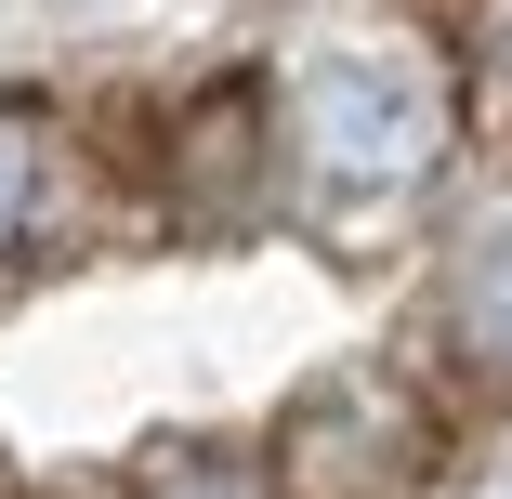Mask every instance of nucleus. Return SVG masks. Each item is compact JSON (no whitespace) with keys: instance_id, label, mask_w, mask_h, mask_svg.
<instances>
[{"instance_id":"f257e3e1","label":"nucleus","mask_w":512,"mask_h":499,"mask_svg":"<svg viewBox=\"0 0 512 499\" xmlns=\"http://www.w3.org/2000/svg\"><path fill=\"white\" fill-rule=\"evenodd\" d=\"M263 106H276V158L316 197H421L460 132V79L421 27H316Z\"/></svg>"},{"instance_id":"423d86ee","label":"nucleus","mask_w":512,"mask_h":499,"mask_svg":"<svg viewBox=\"0 0 512 499\" xmlns=\"http://www.w3.org/2000/svg\"><path fill=\"white\" fill-rule=\"evenodd\" d=\"M132 499H276V486H263L250 460H224V447H184V460H158Z\"/></svg>"},{"instance_id":"7ed1b4c3","label":"nucleus","mask_w":512,"mask_h":499,"mask_svg":"<svg viewBox=\"0 0 512 499\" xmlns=\"http://www.w3.org/2000/svg\"><path fill=\"white\" fill-rule=\"evenodd\" d=\"M263 158H276L263 92H211V106L184 119V145H171V184H184V211H197V224H237L250 197H263Z\"/></svg>"},{"instance_id":"20e7f679","label":"nucleus","mask_w":512,"mask_h":499,"mask_svg":"<svg viewBox=\"0 0 512 499\" xmlns=\"http://www.w3.org/2000/svg\"><path fill=\"white\" fill-rule=\"evenodd\" d=\"M447 355L512 368V197H486L460 224V250H447Z\"/></svg>"},{"instance_id":"39448f33","label":"nucleus","mask_w":512,"mask_h":499,"mask_svg":"<svg viewBox=\"0 0 512 499\" xmlns=\"http://www.w3.org/2000/svg\"><path fill=\"white\" fill-rule=\"evenodd\" d=\"M40 184H53V119L27 106V92H0V263H14L27 211H40Z\"/></svg>"},{"instance_id":"f03ea898","label":"nucleus","mask_w":512,"mask_h":499,"mask_svg":"<svg viewBox=\"0 0 512 499\" xmlns=\"http://www.w3.org/2000/svg\"><path fill=\"white\" fill-rule=\"evenodd\" d=\"M434 460V421L394 368H329L302 408L276 421V499H407Z\"/></svg>"}]
</instances>
